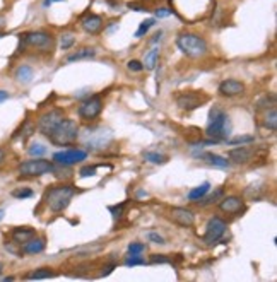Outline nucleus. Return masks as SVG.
Returning <instances> with one entry per match:
<instances>
[{"instance_id": "nucleus-1", "label": "nucleus", "mask_w": 277, "mask_h": 282, "mask_svg": "<svg viewBox=\"0 0 277 282\" xmlns=\"http://www.w3.org/2000/svg\"><path fill=\"white\" fill-rule=\"evenodd\" d=\"M231 120L226 113H224L221 108H212L209 113V121H207L206 127V135L210 137L212 141L221 142L228 141L231 135Z\"/></svg>"}, {"instance_id": "nucleus-2", "label": "nucleus", "mask_w": 277, "mask_h": 282, "mask_svg": "<svg viewBox=\"0 0 277 282\" xmlns=\"http://www.w3.org/2000/svg\"><path fill=\"white\" fill-rule=\"evenodd\" d=\"M75 195V188L72 185L50 187L45 193V202L51 212H64L69 207L72 197Z\"/></svg>"}, {"instance_id": "nucleus-3", "label": "nucleus", "mask_w": 277, "mask_h": 282, "mask_svg": "<svg viewBox=\"0 0 277 282\" xmlns=\"http://www.w3.org/2000/svg\"><path fill=\"white\" fill-rule=\"evenodd\" d=\"M50 142L58 147H65V145H70L74 142H77L79 139V125L75 120L70 118H64L57 127L53 128L50 135H48Z\"/></svg>"}, {"instance_id": "nucleus-4", "label": "nucleus", "mask_w": 277, "mask_h": 282, "mask_svg": "<svg viewBox=\"0 0 277 282\" xmlns=\"http://www.w3.org/2000/svg\"><path fill=\"white\" fill-rule=\"evenodd\" d=\"M176 47L190 58H199L207 53V41L193 33H183L176 38Z\"/></svg>"}, {"instance_id": "nucleus-5", "label": "nucleus", "mask_w": 277, "mask_h": 282, "mask_svg": "<svg viewBox=\"0 0 277 282\" xmlns=\"http://www.w3.org/2000/svg\"><path fill=\"white\" fill-rule=\"evenodd\" d=\"M79 139L84 142V145H88L89 149H105L106 145L112 142L113 135L110 130L105 128H88L84 134L79 132Z\"/></svg>"}, {"instance_id": "nucleus-6", "label": "nucleus", "mask_w": 277, "mask_h": 282, "mask_svg": "<svg viewBox=\"0 0 277 282\" xmlns=\"http://www.w3.org/2000/svg\"><path fill=\"white\" fill-rule=\"evenodd\" d=\"M17 171L21 173L23 176H43L46 173L53 171V163L51 161H46L43 158H34V159H29V161H24L17 166Z\"/></svg>"}, {"instance_id": "nucleus-7", "label": "nucleus", "mask_w": 277, "mask_h": 282, "mask_svg": "<svg viewBox=\"0 0 277 282\" xmlns=\"http://www.w3.org/2000/svg\"><path fill=\"white\" fill-rule=\"evenodd\" d=\"M64 118H65V113H64V110H60V108L46 111V113L41 115L40 120H38V130H40L45 137H48V135L53 132V128L57 127Z\"/></svg>"}, {"instance_id": "nucleus-8", "label": "nucleus", "mask_w": 277, "mask_h": 282, "mask_svg": "<svg viewBox=\"0 0 277 282\" xmlns=\"http://www.w3.org/2000/svg\"><path fill=\"white\" fill-rule=\"evenodd\" d=\"M23 43L38 50H51L53 48V36L45 31H31L23 36Z\"/></svg>"}, {"instance_id": "nucleus-9", "label": "nucleus", "mask_w": 277, "mask_h": 282, "mask_svg": "<svg viewBox=\"0 0 277 282\" xmlns=\"http://www.w3.org/2000/svg\"><path fill=\"white\" fill-rule=\"evenodd\" d=\"M226 229H228L226 221H223L221 217H212L209 222H207L206 235H204V243H206L207 246L216 245V243L224 236Z\"/></svg>"}, {"instance_id": "nucleus-10", "label": "nucleus", "mask_w": 277, "mask_h": 282, "mask_svg": "<svg viewBox=\"0 0 277 282\" xmlns=\"http://www.w3.org/2000/svg\"><path fill=\"white\" fill-rule=\"evenodd\" d=\"M103 111V99L99 96H91L79 106V117L86 121H91L98 118Z\"/></svg>"}, {"instance_id": "nucleus-11", "label": "nucleus", "mask_w": 277, "mask_h": 282, "mask_svg": "<svg viewBox=\"0 0 277 282\" xmlns=\"http://www.w3.org/2000/svg\"><path fill=\"white\" fill-rule=\"evenodd\" d=\"M86 158H88V152L81 151V149H67V151L53 154V161L58 166H74L77 163L84 161Z\"/></svg>"}, {"instance_id": "nucleus-12", "label": "nucleus", "mask_w": 277, "mask_h": 282, "mask_svg": "<svg viewBox=\"0 0 277 282\" xmlns=\"http://www.w3.org/2000/svg\"><path fill=\"white\" fill-rule=\"evenodd\" d=\"M209 97L206 96L204 93H199V91H192V93H183L176 97V104H178L182 110H186V111H192L195 108L202 106Z\"/></svg>"}, {"instance_id": "nucleus-13", "label": "nucleus", "mask_w": 277, "mask_h": 282, "mask_svg": "<svg viewBox=\"0 0 277 282\" xmlns=\"http://www.w3.org/2000/svg\"><path fill=\"white\" fill-rule=\"evenodd\" d=\"M219 211L228 215H238L245 211V202L238 195H230L219 200Z\"/></svg>"}, {"instance_id": "nucleus-14", "label": "nucleus", "mask_w": 277, "mask_h": 282, "mask_svg": "<svg viewBox=\"0 0 277 282\" xmlns=\"http://www.w3.org/2000/svg\"><path fill=\"white\" fill-rule=\"evenodd\" d=\"M169 219H171L175 224L182 226V228H192L195 224V215L192 211L183 207H175L169 211Z\"/></svg>"}, {"instance_id": "nucleus-15", "label": "nucleus", "mask_w": 277, "mask_h": 282, "mask_svg": "<svg viewBox=\"0 0 277 282\" xmlns=\"http://www.w3.org/2000/svg\"><path fill=\"white\" fill-rule=\"evenodd\" d=\"M219 94L221 96H226V97H233V96H238V94H243L245 91V84L236 79H226L219 84Z\"/></svg>"}, {"instance_id": "nucleus-16", "label": "nucleus", "mask_w": 277, "mask_h": 282, "mask_svg": "<svg viewBox=\"0 0 277 282\" xmlns=\"http://www.w3.org/2000/svg\"><path fill=\"white\" fill-rule=\"evenodd\" d=\"M255 151L254 149H248V147H236V149H231L228 152V158L231 159V163L234 164H248L254 158Z\"/></svg>"}, {"instance_id": "nucleus-17", "label": "nucleus", "mask_w": 277, "mask_h": 282, "mask_svg": "<svg viewBox=\"0 0 277 282\" xmlns=\"http://www.w3.org/2000/svg\"><path fill=\"white\" fill-rule=\"evenodd\" d=\"M81 26L88 34H98L103 29V19L99 16H96V14H89L81 23Z\"/></svg>"}, {"instance_id": "nucleus-18", "label": "nucleus", "mask_w": 277, "mask_h": 282, "mask_svg": "<svg viewBox=\"0 0 277 282\" xmlns=\"http://www.w3.org/2000/svg\"><path fill=\"white\" fill-rule=\"evenodd\" d=\"M195 158H199L200 161H206L210 166H217V168H228L230 166V161L226 158L214 154V152H200V154H195Z\"/></svg>"}, {"instance_id": "nucleus-19", "label": "nucleus", "mask_w": 277, "mask_h": 282, "mask_svg": "<svg viewBox=\"0 0 277 282\" xmlns=\"http://www.w3.org/2000/svg\"><path fill=\"white\" fill-rule=\"evenodd\" d=\"M45 250V239L41 238H31L29 241H26L23 245V252L24 255H36V253H41Z\"/></svg>"}, {"instance_id": "nucleus-20", "label": "nucleus", "mask_w": 277, "mask_h": 282, "mask_svg": "<svg viewBox=\"0 0 277 282\" xmlns=\"http://www.w3.org/2000/svg\"><path fill=\"white\" fill-rule=\"evenodd\" d=\"M36 235L33 228H16L12 231V239L19 245H24L26 241H29L33 236Z\"/></svg>"}, {"instance_id": "nucleus-21", "label": "nucleus", "mask_w": 277, "mask_h": 282, "mask_svg": "<svg viewBox=\"0 0 277 282\" xmlns=\"http://www.w3.org/2000/svg\"><path fill=\"white\" fill-rule=\"evenodd\" d=\"M96 57V50L91 47H84L81 50H77L75 53L69 55L67 62H79V60H89V58H94Z\"/></svg>"}, {"instance_id": "nucleus-22", "label": "nucleus", "mask_w": 277, "mask_h": 282, "mask_svg": "<svg viewBox=\"0 0 277 282\" xmlns=\"http://www.w3.org/2000/svg\"><path fill=\"white\" fill-rule=\"evenodd\" d=\"M223 195H224V188H216V190H214L212 193H209V191H207V193L204 195V197L200 198V200H197V204L202 205V207H207V205L219 202L221 198H223Z\"/></svg>"}, {"instance_id": "nucleus-23", "label": "nucleus", "mask_w": 277, "mask_h": 282, "mask_svg": "<svg viewBox=\"0 0 277 282\" xmlns=\"http://www.w3.org/2000/svg\"><path fill=\"white\" fill-rule=\"evenodd\" d=\"M267 130L271 132H276L277 130V111H276V106H272L271 110H265V115H264V121H262Z\"/></svg>"}, {"instance_id": "nucleus-24", "label": "nucleus", "mask_w": 277, "mask_h": 282, "mask_svg": "<svg viewBox=\"0 0 277 282\" xmlns=\"http://www.w3.org/2000/svg\"><path fill=\"white\" fill-rule=\"evenodd\" d=\"M33 75H34V72L29 65H21V67L16 70V79H17V82H21V84H29V82L33 81Z\"/></svg>"}, {"instance_id": "nucleus-25", "label": "nucleus", "mask_w": 277, "mask_h": 282, "mask_svg": "<svg viewBox=\"0 0 277 282\" xmlns=\"http://www.w3.org/2000/svg\"><path fill=\"white\" fill-rule=\"evenodd\" d=\"M158 60H159V50H158V48H152L151 51H147V53H145L142 65H144L145 70H154L156 65H158Z\"/></svg>"}, {"instance_id": "nucleus-26", "label": "nucleus", "mask_w": 277, "mask_h": 282, "mask_svg": "<svg viewBox=\"0 0 277 282\" xmlns=\"http://www.w3.org/2000/svg\"><path fill=\"white\" fill-rule=\"evenodd\" d=\"M209 190H210V183L206 182V183H202L200 187H197V188H193V190H190L186 197H188V200L197 202V200H200V198H202L204 195H206Z\"/></svg>"}, {"instance_id": "nucleus-27", "label": "nucleus", "mask_w": 277, "mask_h": 282, "mask_svg": "<svg viewBox=\"0 0 277 282\" xmlns=\"http://www.w3.org/2000/svg\"><path fill=\"white\" fill-rule=\"evenodd\" d=\"M55 272L51 269H48V267H43V269H36L33 274H29V276H26V279H31V281H40V279H50V277H53Z\"/></svg>"}, {"instance_id": "nucleus-28", "label": "nucleus", "mask_w": 277, "mask_h": 282, "mask_svg": "<svg viewBox=\"0 0 277 282\" xmlns=\"http://www.w3.org/2000/svg\"><path fill=\"white\" fill-rule=\"evenodd\" d=\"M144 158L145 161L152 163V164H164L168 161V156L158 154V152H144Z\"/></svg>"}, {"instance_id": "nucleus-29", "label": "nucleus", "mask_w": 277, "mask_h": 282, "mask_svg": "<svg viewBox=\"0 0 277 282\" xmlns=\"http://www.w3.org/2000/svg\"><path fill=\"white\" fill-rule=\"evenodd\" d=\"M255 142V137L254 135H240V137H234V139H228L226 144L228 145H238V144H252Z\"/></svg>"}, {"instance_id": "nucleus-30", "label": "nucleus", "mask_w": 277, "mask_h": 282, "mask_svg": "<svg viewBox=\"0 0 277 282\" xmlns=\"http://www.w3.org/2000/svg\"><path fill=\"white\" fill-rule=\"evenodd\" d=\"M154 23H156L154 19H145V21H142L140 26H138V29L136 31V38H142V36H144V34L147 33V31L151 29L152 26H154Z\"/></svg>"}, {"instance_id": "nucleus-31", "label": "nucleus", "mask_w": 277, "mask_h": 282, "mask_svg": "<svg viewBox=\"0 0 277 282\" xmlns=\"http://www.w3.org/2000/svg\"><path fill=\"white\" fill-rule=\"evenodd\" d=\"M27 152H29V156H33V158H40V156L46 154V147H45L43 144H40V142H36V144H31Z\"/></svg>"}, {"instance_id": "nucleus-32", "label": "nucleus", "mask_w": 277, "mask_h": 282, "mask_svg": "<svg viewBox=\"0 0 277 282\" xmlns=\"http://www.w3.org/2000/svg\"><path fill=\"white\" fill-rule=\"evenodd\" d=\"M12 197L14 198H29V197H33V190H31V188H16V190H12Z\"/></svg>"}, {"instance_id": "nucleus-33", "label": "nucleus", "mask_w": 277, "mask_h": 282, "mask_svg": "<svg viewBox=\"0 0 277 282\" xmlns=\"http://www.w3.org/2000/svg\"><path fill=\"white\" fill-rule=\"evenodd\" d=\"M145 260L142 258L140 255H130L125 258V265L127 267H136V265H144Z\"/></svg>"}, {"instance_id": "nucleus-34", "label": "nucleus", "mask_w": 277, "mask_h": 282, "mask_svg": "<svg viewBox=\"0 0 277 282\" xmlns=\"http://www.w3.org/2000/svg\"><path fill=\"white\" fill-rule=\"evenodd\" d=\"M145 250V245L144 243H130L129 245V253L130 255H140L142 252Z\"/></svg>"}, {"instance_id": "nucleus-35", "label": "nucleus", "mask_w": 277, "mask_h": 282, "mask_svg": "<svg viewBox=\"0 0 277 282\" xmlns=\"http://www.w3.org/2000/svg\"><path fill=\"white\" fill-rule=\"evenodd\" d=\"M96 175V166H84L79 171V176L81 178H88V176H94Z\"/></svg>"}, {"instance_id": "nucleus-36", "label": "nucleus", "mask_w": 277, "mask_h": 282, "mask_svg": "<svg viewBox=\"0 0 277 282\" xmlns=\"http://www.w3.org/2000/svg\"><path fill=\"white\" fill-rule=\"evenodd\" d=\"M127 67H129V70H132V72L144 70V65H142V62H138V60H129L127 62Z\"/></svg>"}, {"instance_id": "nucleus-37", "label": "nucleus", "mask_w": 277, "mask_h": 282, "mask_svg": "<svg viewBox=\"0 0 277 282\" xmlns=\"http://www.w3.org/2000/svg\"><path fill=\"white\" fill-rule=\"evenodd\" d=\"M74 36H72V34H65V36H62V50H69V48L72 47V45H74Z\"/></svg>"}, {"instance_id": "nucleus-38", "label": "nucleus", "mask_w": 277, "mask_h": 282, "mask_svg": "<svg viewBox=\"0 0 277 282\" xmlns=\"http://www.w3.org/2000/svg\"><path fill=\"white\" fill-rule=\"evenodd\" d=\"M123 207H125V204L115 205V207H110V212H112V214H113V217H115V219H120V217H122Z\"/></svg>"}, {"instance_id": "nucleus-39", "label": "nucleus", "mask_w": 277, "mask_h": 282, "mask_svg": "<svg viewBox=\"0 0 277 282\" xmlns=\"http://www.w3.org/2000/svg\"><path fill=\"white\" fill-rule=\"evenodd\" d=\"M149 263H169V258L166 255H152Z\"/></svg>"}, {"instance_id": "nucleus-40", "label": "nucleus", "mask_w": 277, "mask_h": 282, "mask_svg": "<svg viewBox=\"0 0 277 282\" xmlns=\"http://www.w3.org/2000/svg\"><path fill=\"white\" fill-rule=\"evenodd\" d=\"M147 238L151 239L152 243H156V245H164V238H162V236H159V235H156V233H149Z\"/></svg>"}, {"instance_id": "nucleus-41", "label": "nucleus", "mask_w": 277, "mask_h": 282, "mask_svg": "<svg viewBox=\"0 0 277 282\" xmlns=\"http://www.w3.org/2000/svg\"><path fill=\"white\" fill-rule=\"evenodd\" d=\"M171 14H173V10L164 9V7H162V9H158V10H156V16H158L159 19H161V17H168V16H171Z\"/></svg>"}, {"instance_id": "nucleus-42", "label": "nucleus", "mask_w": 277, "mask_h": 282, "mask_svg": "<svg viewBox=\"0 0 277 282\" xmlns=\"http://www.w3.org/2000/svg\"><path fill=\"white\" fill-rule=\"evenodd\" d=\"M115 269V265H106V267H103V272H101V276L105 277V276H110V274H112V270Z\"/></svg>"}, {"instance_id": "nucleus-43", "label": "nucleus", "mask_w": 277, "mask_h": 282, "mask_svg": "<svg viewBox=\"0 0 277 282\" xmlns=\"http://www.w3.org/2000/svg\"><path fill=\"white\" fill-rule=\"evenodd\" d=\"M5 99H9V93H7V91H0V103H3Z\"/></svg>"}, {"instance_id": "nucleus-44", "label": "nucleus", "mask_w": 277, "mask_h": 282, "mask_svg": "<svg viewBox=\"0 0 277 282\" xmlns=\"http://www.w3.org/2000/svg\"><path fill=\"white\" fill-rule=\"evenodd\" d=\"M3 161H5V152H3L2 149H0V164H2Z\"/></svg>"}, {"instance_id": "nucleus-45", "label": "nucleus", "mask_w": 277, "mask_h": 282, "mask_svg": "<svg viewBox=\"0 0 277 282\" xmlns=\"http://www.w3.org/2000/svg\"><path fill=\"white\" fill-rule=\"evenodd\" d=\"M3 215H5V211H3V209H0V221L3 219Z\"/></svg>"}, {"instance_id": "nucleus-46", "label": "nucleus", "mask_w": 277, "mask_h": 282, "mask_svg": "<svg viewBox=\"0 0 277 282\" xmlns=\"http://www.w3.org/2000/svg\"><path fill=\"white\" fill-rule=\"evenodd\" d=\"M50 2H53V0H45V5H50Z\"/></svg>"}, {"instance_id": "nucleus-47", "label": "nucleus", "mask_w": 277, "mask_h": 282, "mask_svg": "<svg viewBox=\"0 0 277 282\" xmlns=\"http://www.w3.org/2000/svg\"><path fill=\"white\" fill-rule=\"evenodd\" d=\"M2 269H3V265H2V262H0V272H2Z\"/></svg>"}, {"instance_id": "nucleus-48", "label": "nucleus", "mask_w": 277, "mask_h": 282, "mask_svg": "<svg viewBox=\"0 0 277 282\" xmlns=\"http://www.w3.org/2000/svg\"><path fill=\"white\" fill-rule=\"evenodd\" d=\"M3 36H5V34H3L2 31H0V38H3Z\"/></svg>"}, {"instance_id": "nucleus-49", "label": "nucleus", "mask_w": 277, "mask_h": 282, "mask_svg": "<svg viewBox=\"0 0 277 282\" xmlns=\"http://www.w3.org/2000/svg\"><path fill=\"white\" fill-rule=\"evenodd\" d=\"M53 2H60V0H53Z\"/></svg>"}]
</instances>
